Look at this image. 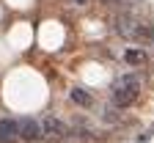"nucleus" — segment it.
Segmentation results:
<instances>
[{"instance_id": "nucleus-7", "label": "nucleus", "mask_w": 154, "mask_h": 143, "mask_svg": "<svg viewBox=\"0 0 154 143\" xmlns=\"http://www.w3.org/2000/svg\"><path fill=\"white\" fill-rule=\"evenodd\" d=\"M69 96H72V102H74L77 107H85V110H88V107L94 105V96H91L85 88H72V91H69Z\"/></svg>"}, {"instance_id": "nucleus-3", "label": "nucleus", "mask_w": 154, "mask_h": 143, "mask_svg": "<svg viewBox=\"0 0 154 143\" xmlns=\"http://www.w3.org/2000/svg\"><path fill=\"white\" fill-rule=\"evenodd\" d=\"M17 124H19V138H22L25 143H36V140H42V124H38L33 116L19 118Z\"/></svg>"}, {"instance_id": "nucleus-4", "label": "nucleus", "mask_w": 154, "mask_h": 143, "mask_svg": "<svg viewBox=\"0 0 154 143\" xmlns=\"http://www.w3.org/2000/svg\"><path fill=\"white\" fill-rule=\"evenodd\" d=\"M135 25H138V19H135L132 14H119V17H116L113 19V30L116 33H119L121 39H132V30H135Z\"/></svg>"}, {"instance_id": "nucleus-9", "label": "nucleus", "mask_w": 154, "mask_h": 143, "mask_svg": "<svg viewBox=\"0 0 154 143\" xmlns=\"http://www.w3.org/2000/svg\"><path fill=\"white\" fill-rule=\"evenodd\" d=\"M74 6H85V3H91V0H72Z\"/></svg>"}, {"instance_id": "nucleus-8", "label": "nucleus", "mask_w": 154, "mask_h": 143, "mask_svg": "<svg viewBox=\"0 0 154 143\" xmlns=\"http://www.w3.org/2000/svg\"><path fill=\"white\" fill-rule=\"evenodd\" d=\"M124 61H127L129 66H140V64H146V52H143V50H132V47H129V50L124 52Z\"/></svg>"}, {"instance_id": "nucleus-6", "label": "nucleus", "mask_w": 154, "mask_h": 143, "mask_svg": "<svg viewBox=\"0 0 154 143\" xmlns=\"http://www.w3.org/2000/svg\"><path fill=\"white\" fill-rule=\"evenodd\" d=\"M129 42H146V44H154V25L149 22H138L132 30V39Z\"/></svg>"}, {"instance_id": "nucleus-5", "label": "nucleus", "mask_w": 154, "mask_h": 143, "mask_svg": "<svg viewBox=\"0 0 154 143\" xmlns=\"http://www.w3.org/2000/svg\"><path fill=\"white\" fill-rule=\"evenodd\" d=\"M19 140V124L11 118H0V143H17Z\"/></svg>"}, {"instance_id": "nucleus-1", "label": "nucleus", "mask_w": 154, "mask_h": 143, "mask_svg": "<svg viewBox=\"0 0 154 143\" xmlns=\"http://www.w3.org/2000/svg\"><path fill=\"white\" fill-rule=\"evenodd\" d=\"M138 94H140V83L135 80L132 74H124V77H119L113 83V91H110V96H113V105L116 107H129L135 99H138Z\"/></svg>"}, {"instance_id": "nucleus-2", "label": "nucleus", "mask_w": 154, "mask_h": 143, "mask_svg": "<svg viewBox=\"0 0 154 143\" xmlns=\"http://www.w3.org/2000/svg\"><path fill=\"white\" fill-rule=\"evenodd\" d=\"M38 124H42V138H50V140H61V138H66V124L58 116H44L42 121H38Z\"/></svg>"}]
</instances>
